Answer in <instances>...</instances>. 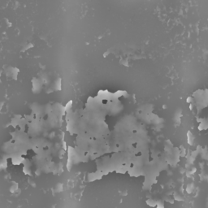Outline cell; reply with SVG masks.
I'll return each instance as SVG.
<instances>
[{
  "label": "cell",
  "mask_w": 208,
  "mask_h": 208,
  "mask_svg": "<svg viewBox=\"0 0 208 208\" xmlns=\"http://www.w3.org/2000/svg\"><path fill=\"white\" fill-rule=\"evenodd\" d=\"M65 109L66 105L59 102H35L14 115L6 125L7 137L0 146V165L32 176L63 169L67 159Z\"/></svg>",
  "instance_id": "cell-1"
},
{
  "label": "cell",
  "mask_w": 208,
  "mask_h": 208,
  "mask_svg": "<svg viewBox=\"0 0 208 208\" xmlns=\"http://www.w3.org/2000/svg\"><path fill=\"white\" fill-rule=\"evenodd\" d=\"M206 207L208 208V198L206 199Z\"/></svg>",
  "instance_id": "cell-2"
}]
</instances>
